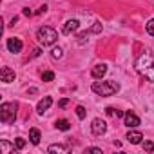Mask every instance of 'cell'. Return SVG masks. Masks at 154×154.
<instances>
[{
	"instance_id": "6da1fadb",
	"label": "cell",
	"mask_w": 154,
	"mask_h": 154,
	"mask_svg": "<svg viewBox=\"0 0 154 154\" xmlns=\"http://www.w3.org/2000/svg\"><path fill=\"white\" fill-rule=\"evenodd\" d=\"M136 71H138L140 74H143L149 82H154V58H152L149 53L141 54V56L136 60Z\"/></svg>"
},
{
	"instance_id": "7a4b0ae2",
	"label": "cell",
	"mask_w": 154,
	"mask_h": 154,
	"mask_svg": "<svg viewBox=\"0 0 154 154\" xmlns=\"http://www.w3.org/2000/svg\"><path fill=\"white\" fill-rule=\"evenodd\" d=\"M93 91L98 94V96H112L120 91V84L118 82H112V80H107V82H94L93 84Z\"/></svg>"
},
{
	"instance_id": "3957f363",
	"label": "cell",
	"mask_w": 154,
	"mask_h": 154,
	"mask_svg": "<svg viewBox=\"0 0 154 154\" xmlns=\"http://www.w3.org/2000/svg\"><path fill=\"white\" fill-rule=\"evenodd\" d=\"M36 38H38V42L45 47V45H53V44L58 40V33H56L53 27L44 26V27H40V29L36 31Z\"/></svg>"
},
{
	"instance_id": "277c9868",
	"label": "cell",
	"mask_w": 154,
	"mask_h": 154,
	"mask_svg": "<svg viewBox=\"0 0 154 154\" xmlns=\"http://www.w3.org/2000/svg\"><path fill=\"white\" fill-rule=\"evenodd\" d=\"M17 103H2L0 107V120L2 123H13L17 118Z\"/></svg>"
},
{
	"instance_id": "5b68a950",
	"label": "cell",
	"mask_w": 154,
	"mask_h": 154,
	"mask_svg": "<svg viewBox=\"0 0 154 154\" xmlns=\"http://www.w3.org/2000/svg\"><path fill=\"white\" fill-rule=\"evenodd\" d=\"M91 131H93L94 136H102L107 131V123L103 120H100V118H94L93 120V125H91Z\"/></svg>"
},
{
	"instance_id": "8992f818",
	"label": "cell",
	"mask_w": 154,
	"mask_h": 154,
	"mask_svg": "<svg viewBox=\"0 0 154 154\" xmlns=\"http://www.w3.org/2000/svg\"><path fill=\"white\" fill-rule=\"evenodd\" d=\"M123 120H125V125L129 127V129H134V127H138L140 125V118L134 114V112H125V116H123Z\"/></svg>"
},
{
	"instance_id": "52a82bcc",
	"label": "cell",
	"mask_w": 154,
	"mask_h": 154,
	"mask_svg": "<svg viewBox=\"0 0 154 154\" xmlns=\"http://www.w3.org/2000/svg\"><path fill=\"white\" fill-rule=\"evenodd\" d=\"M51 105H53V98H51V96H44V98L38 102V105H36V111H38L40 114H44V112H45V111H47Z\"/></svg>"
},
{
	"instance_id": "ba28073f",
	"label": "cell",
	"mask_w": 154,
	"mask_h": 154,
	"mask_svg": "<svg viewBox=\"0 0 154 154\" xmlns=\"http://www.w3.org/2000/svg\"><path fill=\"white\" fill-rule=\"evenodd\" d=\"M0 76H2V82H4V84L15 82V71H11L9 67H2V71H0Z\"/></svg>"
},
{
	"instance_id": "9c48e42d",
	"label": "cell",
	"mask_w": 154,
	"mask_h": 154,
	"mask_svg": "<svg viewBox=\"0 0 154 154\" xmlns=\"http://www.w3.org/2000/svg\"><path fill=\"white\" fill-rule=\"evenodd\" d=\"M78 27H80V22L78 20H67L65 26H63V29H62V33L63 35H71V33H74Z\"/></svg>"
},
{
	"instance_id": "30bf717a",
	"label": "cell",
	"mask_w": 154,
	"mask_h": 154,
	"mask_svg": "<svg viewBox=\"0 0 154 154\" xmlns=\"http://www.w3.org/2000/svg\"><path fill=\"white\" fill-rule=\"evenodd\" d=\"M8 49H9V53H20L22 51V42L18 38H8Z\"/></svg>"
},
{
	"instance_id": "8fae6325",
	"label": "cell",
	"mask_w": 154,
	"mask_h": 154,
	"mask_svg": "<svg viewBox=\"0 0 154 154\" xmlns=\"http://www.w3.org/2000/svg\"><path fill=\"white\" fill-rule=\"evenodd\" d=\"M127 140H129V143H134V145H138V143H141V140H143V134H141V132H138V131H129V134H127Z\"/></svg>"
},
{
	"instance_id": "7c38bea8",
	"label": "cell",
	"mask_w": 154,
	"mask_h": 154,
	"mask_svg": "<svg viewBox=\"0 0 154 154\" xmlns=\"http://www.w3.org/2000/svg\"><path fill=\"white\" fill-rule=\"evenodd\" d=\"M105 72H107V65H105V63H98V65H94L93 71H91V74L94 76V78H102Z\"/></svg>"
},
{
	"instance_id": "4fadbf2b",
	"label": "cell",
	"mask_w": 154,
	"mask_h": 154,
	"mask_svg": "<svg viewBox=\"0 0 154 154\" xmlns=\"http://www.w3.org/2000/svg\"><path fill=\"white\" fill-rule=\"evenodd\" d=\"M15 149H17V145H11V143H9V141H6V140L0 141V150H2V154L15 152Z\"/></svg>"
},
{
	"instance_id": "5bb4252c",
	"label": "cell",
	"mask_w": 154,
	"mask_h": 154,
	"mask_svg": "<svg viewBox=\"0 0 154 154\" xmlns=\"http://www.w3.org/2000/svg\"><path fill=\"white\" fill-rule=\"evenodd\" d=\"M29 140H31V143H33V145H38V143H40V140H42L40 131H38V129H31V131H29Z\"/></svg>"
},
{
	"instance_id": "9a60e30c",
	"label": "cell",
	"mask_w": 154,
	"mask_h": 154,
	"mask_svg": "<svg viewBox=\"0 0 154 154\" xmlns=\"http://www.w3.org/2000/svg\"><path fill=\"white\" fill-rule=\"evenodd\" d=\"M47 150H49V152H62V154H67V152H69V147H67V145H60V143H56V145H51Z\"/></svg>"
},
{
	"instance_id": "2e32d148",
	"label": "cell",
	"mask_w": 154,
	"mask_h": 154,
	"mask_svg": "<svg viewBox=\"0 0 154 154\" xmlns=\"http://www.w3.org/2000/svg\"><path fill=\"white\" fill-rule=\"evenodd\" d=\"M56 129L58 131H69L71 129V123L67 120H56Z\"/></svg>"
},
{
	"instance_id": "e0dca14e",
	"label": "cell",
	"mask_w": 154,
	"mask_h": 154,
	"mask_svg": "<svg viewBox=\"0 0 154 154\" xmlns=\"http://www.w3.org/2000/svg\"><path fill=\"white\" fill-rule=\"evenodd\" d=\"M42 80H44V82H53V80H54V72H53V71L42 72Z\"/></svg>"
},
{
	"instance_id": "ac0fdd59",
	"label": "cell",
	"mask_w": 154,
	"mask_h": 154,
	"mask_svg": "<svg viewBox=\"0 0 154 154\" xmlns=\"http://www.w3.org/2000/svg\"><path fill=\"white\" fill-rule=\"evenodd\" d=\"M62 54H63V51H62L60 47H54V49L51 51V56H53L54 60H60V58H62Z\"/></svg>"
},
{
	"instance_id": "d6986e66",
	"label": "cell",
	"mask_w": 154,
	"mask_h": 154,
	"mask_svg": "<svg viewBox=\"0 0 154 154\" xmlns=\"http://www.w3.org/2000/svg\"><path fill=\"white\" fill-rule=\"evenodd\" d=\"M85 114H87V112H85V109H84L82 105H78V107H76V116H78L80 120H84V118H85Z\"/></svg>"
},
{
	"instance_id": "ffe728a7",
	"label": "cell",
	"mask_w": 154,
	"mask_h": 154,
	"mask_svg": "<svg viewBox=\"0 0 154 154\" xmlns=\"http://www.w3.org/2000/svg\"><path fill=\"white\" fill-rule=\"evenodd\" d=\"M141 147H143V150H147V152H152V150H154V143H152V141H143Z\"/></svg>"
},
{
	"instance_id": "44dd1931",
	"label": "cell",
	"mask_w": 154,
	"mask_h": 154,
	"mask_svg": "<svg viewBox=\"0 0 154 154\" xmlns=\"http://www.w3.org/2000/svg\"><path fill=\"white\" fill-rule=\"evenodd\" d=\"M147 33H149L150 36H154V18L147 22Z\"/></svg>"
},
{
	"instance_id": "7402d4cb",
	"label": "cell",
	"mask_w": 154,
	"mask_h": 154,
	"mask_svg": "<svg viewBox=\"0 0 154 154\" xmlns=\"http://www.w3.org/2000/svg\"><path fill=\"white\" fill-rule=\"evenodd\" d=\"M15 145H17V149L20 150V149L26 147V140H24V138H17V140H15Z\"/></svg>"
},
{
	"instance_id": "603a6c76",
	"label": "cell",
	"mask_w": 154,
	"mask_h": 154,
	"mask_svg": "<svg viewBox=\"0 0 154 154\" xmlns=\"http://www.w3.org/2000/svg\"><path fill=\"white\" fill-rule=\"evenodd\" d=\"M85 152H94V154H102V149H98V147H89Z\"/></svg>"
},
{
	"instance_id": "cb8c5ba5",
	"label": "cell",
	"mask_w": 154,
	"mask_h": 154,
	"mask_svg": "<svg viewBox=\"0 0 154 154\" xmlns=\"http://www.w3.org/2000/svg\"><path fill=\"white\" fill-rule=\"evenodd\" d=\"M67 103H69V100H67V98H63V100H60V102H58V107H62V109H63V107H67Z\"/></svg>"
},
{
	"instance_id": "d4e9b609",
	"label": "cell",
	"mask_w": 154,
	"mask_h": 154,
	"mask_svg": "<svg viewBox=\"0 0 154 154\" xmlns=\"http://www.w3.org/2000/svg\"><path fill=\"white\" fill-rule=\"evenodd\" d=\"M45 11H47V6H42V8H38V9H36V13H35V15H42V13H45Z\"/></svg>"
},
{
	"instance_id": "484cf974",
	"label": "cell",
	"mask_w": 154,
	"mask_h": 154,
	"mask_svg": "<svg viewBox=\"0 0 154 154\" xmlns=\"http://www.w3.org/2000/svg\"><path fill=\"white\" fill-rule=\"evenodd\" d=\"M114 111H116V109H112V107H107V109H105V112H107L109 116H114Z\"/></svg>"
},
{
	"instance_id": "4316f807",
	"label": "cell",
	"mask_w": 154,
	"mask_h": 154,
	"mask_svg": "<svg viewBox=\"0 0 154 154\" xmlns=\"http://www.w3.org/2000/svg\"><path fill=\"white\" fill-rule=\"evenodd\" d=\"M114 116H116V118H122V116H125V114H123L122 111H118V109H116V111H114Z\"/></svg>"
},
{
	"instance_id": "83f0119b",
	"label": "cell",
	"mask_w": 154,
	"mask_h": 154,
	"mask_svg": "<svg viewBox=\"0 0 154 154\" xmlns=\"http://www.w3.org/2000/svg\"><path fill=\"white\" fill-rule=\"evenodd\" d=\"M24 15H26V17H31L33 13H31V9H27V8H26V9H24Z\"/></svg>"
},
{
	"instance_id": "f1b7e54d",
	"label": "cell",
	"mask_w": 154,
	"mask_h": 154,
	"mask_svg": "<svg viewBox=\"0 0 154 154\" xmlns=\"http://www.w3.org/2000/svg\"><path fill=\"white\" fill-rule=\"evenodd\" d=\"M36 56H40V49H35L33 51V58H36Z\"/></svg>"
}]
</instances>
